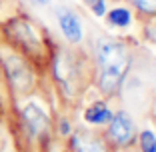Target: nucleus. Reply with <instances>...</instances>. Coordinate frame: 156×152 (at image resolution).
I'll use <instances>...</instances> for the list:
<instances>
[{"label": "nucleus", "mask_w": 156, "mask_h": 152, "mask_svg": "<svg viewBox=\"0 0 156 152\" xmlns=\"http://www.w3.org/2000/svg\"><path fill=\"white\" fill-rule=\"evenodd\" d=\"M140 150L142 152H156V134L152 130L140 132Z\"/></svg>", "instance_id": "nucleus-9"}, {"label": "nucleus", "mask_w": 156, "mask_h": 152, "mask_svg": "<svg viewBox=\"0 0 156 152\" xmlns=\"http://www.w3.org/2000/svg\"><path fill=\"white\" fill-rule=\"evenodd\" d=\"M34 2H38V4H48L50 0H34Z\"/></svg>", "instance_id": "nucleus-13"}, {"label": "nucleus", "mask_w": 156, "mask_h": 152, "mask_svg": "<svg viewBox=\"0 0 156 152\" xmlns=\"http://www.w3.org/2000/svg\"><path fill=\"white\" fill-rule=\"evenodd\" d=\"M88 6L92 8V12L96 14V16H104V14H106L104 0H88Z\"/></svg>", "instance_id": "nucleus-11"}, {"label": "nucleus", "mask_w": 156, "mask_h": 152, "mask_svg": "<svg viewBox=\"0 0 156 152\" xmlns=\"http://www.w3.org/2000/svg\"><path fill=\"white\" fill-rule=\"evenodd\" d=\"M72 150L74 152H106L104 144L94 136L86 134H74L72 136Z\"/></svg>", "instance_id": "nucleus-6"}, {"label": "nucleus", "mask_w": 156, "mask_h": 152, "mask_svg": "<svg viewBox=\"0 0 156 152\" xmlns=\"http://www.w3.org/2000/svg\"><path fill=\"white\" fill-rule=\"evenodd\" d=\"M108 22L118 26V28H124V26H128V24L132 22V14L126 8H114V10L108 12Z\"/></svg>", "instance_id": "nucleus-8"}, {"label": "nucleus", "mask_w": 156, "mask_h": 152, "mask_svg": "<svg viewBox=\"0 0 156 152\" xmlns=\"http://www.w3.org/2000/svg\"><path fill=\"white\" fill-rule=\"evenodd\" d=\"M60 132L62 134H70V124L66 120H62V124H60Z\"/></svg>", "instance_id": "nucleus-12"}, {"label": "nucleus", "mask_w": 156, "mask_h": 152, "mask_svg": "<svg viewBox=\"0 0 156 152\" xmlns=\"http://www.w3.org/2000/svg\"><path fill=\"white\" fill-rule=\"evenodd\" d=\"M56 18H58L60 30L66 36V40L78 44L82 40V24L78 20V16L68 8H56Z\"/></svg>", "instance_id": "nucleus-3"}, {"label": "nucleus", "mask_w": 156, "mask_h": 152, "mask_svg": "<svg viewBox=\"0 0 156 152\" xmlns=\"http://www.w3.org/2000/svg\"><path fill=\"white\" fill-rule=\"evenodd\" d=\"M112 118V112L110 108L102 102H96V104H92L90 108H86L84 112V120L90 122V124H106V122H110Z\"/></svg>", "instance_id": "nucleus-7"}, {"label": "nucleus", "mask_w": 156, "mask_h": 152, "mask_svg": "<svg viewBox=\"0 0 156 152\" xmlns=\"http://www.w3.org/2000/svg\"><path fill=\"white\" fill-rule=\"evenodd\" d=\"M96 60L100 88L104 92H114L130 68L128 50L112 38H100L96 44Z\"/></svg>", "instance_id": "nucleus-1"}, {"label": "nucleus", "mask_w": 156, "mask_h": 152, "mask_svg": "<svg viewBox=\"0 0 156 152\" xmlns=\"http://www.w3.org/2000/svg\"><path fill=\"white\" fill-rule=\"evenodd\" d=\"M134 6L138 10H142L146 14H156V0H132Z\"/></svg>", "instance_id": "nucleus-10"}, {"label": "nucleus", "mask_w": 156, "mask_h": 152, "mask_svg": "<svg viewBox=\"0 0 156 152\" xmlns=\"http://www.w3.org/2000/svg\"><path fill=\"white\" fill-rule=\"evenodd\" d=\"M6 70H8L10 80H12V82L16 84L18 88L30 86V80H32V76H30V72H28L26 64H22L20 60H16V58L6 60Z\"/></svg>", "instance_id": "nucleus-5"}, {"label": "nucleus", "mask_w": 156, "mask_h": 152, "mask_svg": "<svg viewBox=\"0 0 156 152\" xmlns=\"http://www.w3.org/2000/svg\"><path fill=\"white\" fill-rule=\"evenodd\" d=\"M22 116H24V122H26L28 130H30L34 136L42 134L46 128H48V116H46V112L42 110L40 106H36V104L24 106Z\"/></svg>", "instance_id": "nucleus-4"}, {"label": "nucleus", "mask_w": 156, "mask_h": 152, "mask_svg": "<svg viewBox=\"0 0 156 152\" xmlns=\"http://www.w3.org/2000/svg\"><path fill=\"white\" fill-rule=\"evenodd\" d=\"M108 136H110L116 144H120V146L132 142V138H134V122H132V118H130L126 112L112 114L110 126H108Z\"/></svg>", "instance_id": "nucleus-2"}]
</instances>
